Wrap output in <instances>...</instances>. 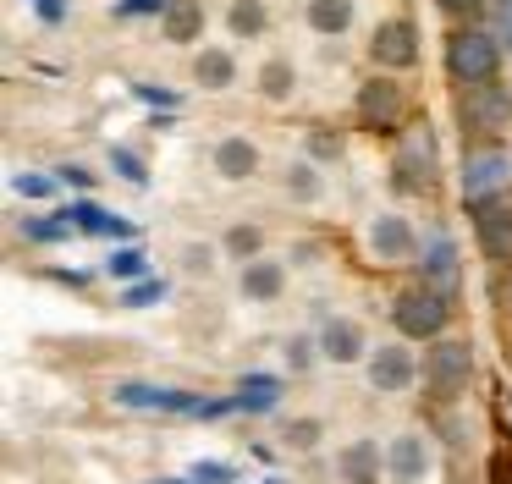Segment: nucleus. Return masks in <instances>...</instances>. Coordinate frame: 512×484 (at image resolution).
<instances>
[{
    "label": "nucleus",
    "mask_w": 512,
    "mask_h": 484,
    "mask_svg": "<svg viewBox=\"0 0 512 484\" xmlns=\"http://www.w3.org/2000/svg\"><path fill=\"white\" fill-rule=\"evenodd\" d=\"M193 77H199V88H232L237 61L226 50H204L199 61H193Z\"/></svg>",
    "instance_id": "nucleus-22"
},
{
    "label": "nucleus",
    "mask_w": 512,
    "mask_h": 484,
    "mask_svg": "<svg viewBox=\"0 0 512 484\" xmlns=\"http://www.w3.org/2000/svg\"><path fill=\"white\" fill-rule=\"evenodd\" d=\"M34 6H39V17H45V22H61V17H67V6H61V0H34Z\"/></svg>",
    "instance_id": "nucleus-39"
},
{
    "label": "nucleus",
    "mask_w": 512,
    "mask_h": 484,
    "mask_svg": "<svg viewBox=\"0 0 512 484\" xmlns=\"http://www.w3.org/2000/svg\"><path fill=\"white\" fill-rule=\"evenodd\" d=\"M369 248H375L386 264L408 259V253H413V226L402 215H380L375 226H369Z\"/></svg>",
    "instance_id": "nucleus-12"
},
{
    "label": "nucleus",
    "mask_w": 512,
    "mask_h": 484,
    "mask_svg": "<svg viewBox=\"0 0 512 484\" xmlns=\"http://www.w3.org/2000/svg\"><path fill=\"white\" fill-rule=\"evenodd\" d=\"M419 275H424V286H435V292H446V297L457 292V275L463 270H457V242L446 237V231H435L419 248Z\"/></svg>",
    "instance_id": "nucleus-9"
},
{
    "label": "nucleus",
    "mask_w": 512,
    "mask_h": 484,
    "mask_svg": "<svg viewBox=\"0 0 512 484\" xmlns=\"http://www.w3.org/2000/svg\"><path fill=\"white\" fill-rule=\"evenodd\" d=\"M457 116H463L468 132H501L512 121V88L501 83V77H490V83H468Z\"/></svg>",
    "instance_id": "nucleus-5"
},
{
    "label": "nucleus",
    "mask_w": 512,
    "mask_h": 484,
    "mask_svg": "<svg viewBox=\"0 0 512 484\" xmlns=\"http://www.w3.org/2000/svg\"><path fill=\"white\" fill-rule=\"evenodd\" d=\"M56 176H61V182H72V187H94V176L83 171V165H61Z\"/></svg>",
    "instance_id": "nucleus-38"
},
{
    "label": "nucleus",
    "mask_w": 512,
    "mask_h": 484,
    "mask_svg": "<svg viewBox=\"0 0 512 484\" xmlns=\"http://www.w3.org/2000/svg\"><path fill=\"white\" fill-rule=\"evenodd\" d=\"M204 33V6L199 0H171L166 6V39L171 44H193Z\"/></svg>",
    "instance_id": "nucleus-19"
},
{
    "label": "nucleus",
    "mask_w": 512,
    "mask_h": 484,
    "mask_svg": "<svg viewBox=\"0 0 512 484\" xmlns=\"http://www.w3.org/2000/svg\"><path fill=\"white\" fill-rule=\"evenodd\" d=\"M496 28H501V44L512 50V0H496Z\"/></svg>",
    "instance_id": "nucleus-35"
},
{
    "label": "nucleus",
    "mask_w": 512,
    "mask_h": 484,
    "mask_svg": "<svg viewBox=\"0 0 512 484\" xmlns=\"http://www.w3.org/2000/svg\"><path fill=\"white\" fill-rule=\"evenodd\" d=\"M276 402H281L276 374H248V380L237 385V413H270Z\"/></svg>",
    "instance_id": "nucleus-20"
},
{
    "label": "nucleus",
    "mask_w": 512,
    "mask_h": 484,
    "mask_svg": "<svg viewBox=\"0 0 512 484\" xmlns=\"http://www.w3.org/2000/svg\"><path fill=\"white\" fill-rule=\"evenodd\" d=\"M160 297H166V286H160V281H133L122 292V308H149V303H160Z\"/></svg>",
    "instance_id": "nucleus-29"
},
{
    "label": "nucleus",
    "mask_w": 512,
    "mask_h": 484,
    "mask_svg": "<svg viewBox=\"0 0 512 484\" xmlns=\"http://www.w3.org/2000/svg\"><path fill=\"white\" fill-rule=\"evenodd\" d=\"M446 314H452V308H446V292H435V286H413V292H402L397 303H391V325H397L408 341L441 336Z\"/></svg>",
    "instance_id": "nucleus-4"
},
{
    "label": "nucleus",
    "mask_w": 512,
    "mask_h": 484,
    "mask_svg": "<svg viewBox=\"0 0 512 484\" xmlns=\"http://www.w3.org/2000/svg\"><path fill=\"white\" fill-rule=\"evenodd\" d=\"M441 11H452V17H474V11H485V0H435Z\"/></svg>",
    "instance_id": "nucleus-36"
},
{
    "label": "nucleus",
    "mask_w": 512,
    "mask_h": 484,
    "mask_svg": "<svg viewBox=\"0 0 512 484\" xmlns=\"http://www.w3.org/2000/svg\"><path fill=\"white\" fill-rule=\"evenodd\" d=\"M105 270H111L116 281H144V275H149V259H144V248H116L111 259H105Z\"/></svg>",
    "instance_id": "nucleus-24"
},
{
    "label": "nucleus",
    "mask_w": 512,
    "mask_h": 484,
    "mask_svg": "<svg viewBox=\"0 0 512 484\" xmlns=\"http://www.w3.org/2000/svg\"><path fill=\"white\" fill-rule=\"evenodd\" d=\"M111 165H116V171H122V182H133V187H144V182H149L144 160H138L133 149H111Z\"/></svg>",
    "instance_id": "nucleus-28"
},
{
    "label": "nucleus",
    "mask_w": 512,
    "mask_h": 484,
    "mask_svg": "<svg viewBox=\"0 0 512 484\" xmlns=\"http://www.w3.org/2000/svg\"><path fill=\"white\" fill-rule=\"evenodd\" d=\"M336 468H342L347 484H380V446H375V440H353Z\"/></svg>",
    "instance_id": "nucleus-16"
},
{
    "label": "nucleus",
    "mask_w": 512,
    "mask_h": 484,
    "mask_svg": "<svg viewBox=\"0 0 512 484\" xmlns=\"http://www.w3.org/2000/svg\"><path fill=\"white\" fill-rule=\"evenodd\" d=\"M281 286H287V270L270 259H248L243 264V292L254 297V303H270V297H281Z\"/></svg>",
    "instance_id": "nucleus-17"
},
{
    "label": "nucleus",
    "mask_w": 512,
    "mask_h": 484,
    "mask_svg": "<svg viewBox=\"0 0 512 484\" xmlns=\"http://www.w3.org/2000/svg\"><path fill=\"white\" fill-rule=\"evenodd\" d=\"M67 215L83 237H127V231H133L116 209H100V204H78V209H67Z\"/></svg>",
    "instance_id": "nucleus-18"
},
{
    "label": "nucleus",
    "mask_w": 512,
    "mask_h": 484,
    "mask_svg": "<svg viewBox=\"0 0 512 484\" xmlns=\"http://www.w3.org/2000/svg\"><path fill=\"white\" fill-rule=\"evenodd\" d=\"M309 358H314L309 336H292V341H287V363H292V369H303V363H309Z\"/></svg>",
    "instance_id": "nucleus-33"
},
{
    "label": "nucleus",
    "mask_w": 512,
    "mask_h": 484,
    "mask_svg": "<svg viewBox=\"0 0 512 484\" xmlns=\"http://www.w3.org/2000/svg\"><path fill=\"white\" fill-rule=\"evenodd\" d=\"M265 0H237L232 11H226V28L237 33V39H259V33H265Z\"/></svg>",
    "instance_id": "nucleus-23"
},
{
    "label": "nucleus",
    "mask_w": 512,
    "mask_h": 484,
    "mask_svg": "<svg viewBox=\"0 0 512 484\" xmlns=\"http://www.w3.org/2000/svg\"><path fill=\"white\" fill-rule=\"evenodd\" d=\"M259 88H265V99H287L292 94V61H265L259 66Z\"/></svg>",
    "instance_id": "nucleus-25"
},
{
    "label": "nucleus",
    "mask_w": 512,
    "mask_h": 484,
    "mask_svg": "<svg viewBox=\"0 0 512 484\" xmlns=\"http://www.w3.org/2000/svg\"><path fill=\"white\" fill-rule=\"evenodd\" d=\"M215 171H221L226 182H243V176L259 171V149L248 138H221L215 143Z\"/></svg>",
    "instance_id": "nucleus-15"
},
{
    "label": "nucleus",
    "mask_w": 512,
    "mask_h": 484,
    "mask_svg": "<svg viewBox=\"0 0 512 484\" xmlns=\"http://www.w3.org/2000/svg\"><path fill=\"white\" fill-rule=\"evenodd\" d=\"M67 220L72 215H50V220H28V237H34V242H61V237H67V231H78V226H67Z\"/></svg>",
    "instance_id": "nucleus-27"
},
{
    "label": "nucleus",
    "mask_w": 512,
    "mask_h": 484,
    "mask_svg": "<svg viewBox=\"0 0 512 484\" xmlns=\"http://www.w3.org/2000/svg\"><path fill=\"white\" fill-rule=\"evenodd\" d=\"M287 187H292V193H298V198H314V193H320V176H314V165H292V171H287Z\"/></svg>",
    "instance_id": "nucleus-31"
},
{
    "label": "nucleus",
    "mask_w": 512,
    "mask_h": 484,
    "mask_svg": "<svg viewBox=\"0 0 512 484\" xmlns=\"http://www.w3.org/2000/svg\"><path fill=\"white\" fill-rule=\"evenodd\" d=\"M122 17H149V11H166V0H122Z\"/></svg>",
    "instance_id": "nucleus-34"
},
{
    "label": "nucleus",
    "mask_w": 512,
    "mask_h": 484,
    "mask_svg": "<svg viewBox=\"0 0 512 484\" xmlns=\"http://www.w3.org/2000/svg\"><path fill=\"white\" fill-rule=\"evenodd\" d=\"M468 380H474V347L468 341H435L430 358H424V385H430L435 402L463 396Z\"/></svg>",
    "instance_id": "nucleus-3"
},
{
    "label": "nucleus",
    "mask_w": 512,
    "mask_h": 484,
    "mask_svg": "<svg viewBox=\"0 0 512 484\" xmlns=\"http://www.w3.org/2000/svg\"><path fill=\"white\" fill-rule=\"evenodd\" d=\"M314 435H320V424H292V440H298V446H314Z\"/></svg>",
    "instance_id": "nucleus-40"
},
{
    "label": "nucleus",
    "mask_w": 512,
    "mask_h": 484,
    "mask_svg": "<svg viewBox=\"0 0 512 484\" xmlns=\"http://www.w3.org/2000/svg\"><path fill=\"white\" fill-rule=\"evenodd\" d=\"M309 28L314 33H347L353 28V0H309Z\"/></svg>",
    "instance_id": "nucleus-21"
},
{
    "label": "nucleus",
    "mask_w": 512,
    "mask_h": 484,
    "mask_svg": "<svg viewBox=\"0 0 512 484\" xmlns=\"http://www.w3.org/2000/svg\"><path fill=\"white\" fill-rule=\"evenodd\" d=\"M259 248H265L259 226H232L226 231V253H237V259H259Z\"/></svg>",
    "instance_id": "nucleus-26"
},
{
    "label": "nucleus",
    "mask_w": 512,
    "mask_h": 484,
    "mask_svg": "<svg viewBox=\"0 0 512 484\" xmlns=\"http://www.w3.org/2000/svg\"><path fill=\"white\" fill-rule=\"evenodd\" d=\"M116 407H127V413H204V418H210V402H199L193 391L144 385V380H122V385H116Z\"/></svg>",
    "instance_id": "nucleus-6"
},
{
    "label": "nucleus",
    "mask_w": 512,
    "mask_h": 484,
    "mask_svg": "<svg viewBox=\"0 0 512 484\" xmlns=\"http://www.w3.org/2000/svg\"><path fill=\"white\" fill-rule=\"evenodd\" d=\"M166 484H171V479H166Z\"/></svg>",
    "instance_id": "nucleus-42"
},
{
    "label": "nucleus",
    "mask_w": 512,
    "mask_h": 484,
    "mask_svg": "<svg viewBox=\"0 0 512 484\" xmlns=\"http://www.w3.org/2000/svg\"><path fill=\"white\" fill-rule=\"evenodd\" d=\"M474 231H479V248H485L490 259H512V204H501V198L479 204Z\"/></svg>",
    "instance_id": "nucleus-10"
},
{
    "label": "nucleus",
    "mask_w": 512,
    "mask_h": 484,
    "mask_svg": "<svg viewBox=\"0 0 512 484\" xmlns=\"http://www.w3.org/2000/svg\"><path fill=\"white\" fill-rule=\"evenodd\" d=\"M386 468L397 484H419L424 473H430V451H424L419 435H397V446L386 451Z\"/></svg>",
    "instance_id": "nucleus-13"
},
{
    "label": "nucleus",
    "mask_w": 512,
    "mask_h": 484,
    "mask_svg": "<svg viewBox=\"0 0 512 484\" xmlns=\"http://www.w3.org/2000/svg\"><path fill=\"white\" fill-rule=\"evenodd\" d=\"M369 55H375V66H386V72H408V66L419 61V28H413L408 17H386L375 28V39H369Z\"/></svg>",
    "instance_id": "nucleus-8"
},
{
    "label": "nucleus",
    "mask_w": 512,
    "mask_h": 484,
    "mask_svg": "<svg viewBox=\"0 0 512 484\" xmlns=\"http://www.w3.org/2000/svg\"><path fill=\"white\" fill-rule=\"evenodd\" d=\"M446 72L457 77V83H490V77L501 72V39L485 28H457L452 39H446Z\"/></svg>",
    "instance_id": "nucleus-1"
},
{
    "label": "nucleus",
    "mask_w": 512,
    "mask_h": 484,
    "mask_svg": "<svg viewBox=\"0 0 512 484\" xmlns=\"http://www.w3.org/2000/svg\"><path fill=\"white\" fill-rule=\"evenodd\" d=\"M402 110H408V99H402L397 77H369V83L358 88V121H364L369 132H397Z\"/></svg>",
    "instance_id": "nucleus-7"
},
{
    "label": "nucleus",
    "mask_w": 512,
    "mask_h": 484,
    "mask_svg": "<svg viewBox=\"0 0 512 484\" xmlns=\"http://www.w3.org/2000/svg\"><path fill=\"white\" fill-rule=\"evenodd\" d=\"M188 270H210V248H188Z\"/></svg>",
    "instance_id": "nucleus-41"
},
{
    "label": "nucleus",
    "mask_w": 512,
    "mask_h": 484,
    "mask_svg": "<svg viewBox=\"0 0 512 484\" xmlns=\"http://www.w3.org/2000/svg\"><path fill=\"white\" fill-rule=\"evenodd\" d=\"M320 352L331 363H353L358 352H364V330H358V319H325V330H320Z\"/></svg>",
    "instance_id": "nucleus-14"
},
{
    "label": "nucleus",
    "mask_w": 512,
    "mask_h": 484,
    "mask_svg": "<svg viewBox=\"0 0 512 484\" xmlns=\"http://www.w3.org/2000/svg\"><path fill=\"white\" fill-rule=\"evenodd\" d=\"M512 187V149H501V143H474L463 160V198L468 204H490V198H501Z\"/></svg>",
    "instance_id": "nucleus-2"
},
{
    "label": "nucleus",
    "mask_w": 512,
    "mask_h": 484,
    "mask_svg": "<svg viewBox=\"0 0 512 484\" xmlns=\"http://www.w3.org/2000/svg\"><path fill=\"white\" fill-rule=\"evenodd\" d=\"M309 149L320 154V160H336V154H342V138H331V132H314V138H309Z\"/></svg>",
    "instance_id": "nucleus-32"
},
{
    "label": "nucleus",
    "mask_w": 512,
    "mask_h": 484,
    "mask_svg": "<svg viewBox=\"0 0 512 484\" xmlns=\"http://www.w3.org/2000/svg\"><path fill=\"white\" fill-rule=\"evenodd\" d=\"M199 479H221V484H232V479H237V468H226V462H199Z\"/></svg>",
    "instance_id": "nucleus-37"
},
{
    "label": "nucleus",
    "mask_w": 512,
    "mask_h": 484,
    "mask_svg": "<svg viewBox=\"0 0 512 484\" xmlns=\"http://www.w3.org/2000/svg\"><path fill=\"white\" fill-rule=\"evenodd\" d=\"M56 182H61V176H45V171H23V176H17V193H28V198H50V193H56Z\"/></svg>",
    "instance_id": "nucleus-30"
},
{
    "label": "nucleus",
    "mask_w": 512,
    "mask_h": 484,
    "mask_svg": "<svg viewBox=\"0 0 512 484\" xmlns=\"http://www.w3.org/2000/svg\"><path fill=\"white\" fill-rule=\"evenodd\" d=\"M413 374H419V363H413V352H402L397 341L369 352V380H375V391H408Z\"/></svg>",
    "instance_id": "nucleus-11"
}]
</instances>
